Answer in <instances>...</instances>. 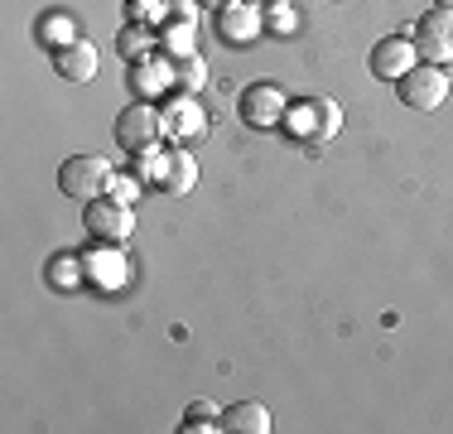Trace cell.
Segmentation results:
<instances>
[{
	"instance_id": "1",
	"label": "cell",
	"mask_w": 453,
	"mask_h": 434,
	"mask_svg": "<svg viewBox=\"0 0 453 434\" xmlns=\"http://www.w3.org/2000/svg\"><path fill=\"white\" fill-rule=\"evenodd\" d=\"M116 169L106 155H68L58 165V193H68L73 203H92L111 189Z\"/></svg>"
},
{
	"instance_id": "2",
	"label": "cell",
	"mask_w": 453,
	"mask_h": 434,
	"mask_svg": "<svg viewBox=\"0 0 453 434\" xmlns=\"http://www.w3.org/2000/svg\"><path fill=\"white\" fill-rule=\"evenodd\" d=\"M449 68H439V63H415V68L405 73V78H395V97H401V106L410 112H439L449 97Z\"/></svg>"
},
{
	"instance_id": "3",
	"label": "cell",
	"mask_w": 453,
	"mask_h": 434,
	"mask_svg": "<svg viewBox=\"0 0 453 434\" xmlns=\"http://www.w3.org/2000/svg\"><path fill=\"white\" fill-rule=\"evenodd\" d=\"M410 39H415V53L425 63H439V68H449L453 63V10H425V15L415 19V29H405Z\"/></svg>"
},
{
	"instance_id": "4",
	"label": "cell",
	"mask_w": 453,
	"mask_h": 434,
	"mask_svg": "<svg viewBox=\"0 0 453 434\" xmlns=\"http://www.w3.org/2000/svg\"><path fill=\"white\" fill-rule=\"evenodd\" d=\"M212 29H218L222 43L246 49V43H256V39L265 35V10L251 5V0H232V5L212 10Z\"/></svg>"
},
{
	"instance_id": "5",
	"label": "cell",
	"mask_w": 453,
	"mask_h": 434,
	"mask_svg": "<svg viewBox=\"0 0 453 434\" xmlns=\"http://www.w3.org/2000/svg\"><path fill=\"white\" fill-rule=\"evenodd\" d=\"M159 136H165V112H155V102H135L116 116V145L131 150V155L159 145Z\"/></svg>"
},
{
	"instance_id": "6",
	"label": "cell",
	"mask_w": 453,
	"mask_h": 434,
	"mask_svg": "<svg viewBox=\"0 0 453 434\" xmlns=\"http://www.w3.org/2000/svg\"><path fill=\"white\" fill-rule=\"evenodd\" d=\"M82 227L96 242H126L135 232V213H131V203H116L111 193H102V198L82 203Z\"/></svg>"
},
{
	"instance_id": "7",
	"label": "cell",
	"mask_w": 453,
	"mask_h": 434,
	"mask_svg": "<svg viewBox=\"0 0 453 434\" xmlns=\"http://www.w3.org/2000/svg\"><path fill=\"white\" fill-rule=\"evenodd\" d=\"M236 116H242L251 130H271V126H285L289 102H285V92H280L275 82H251L242 92V102H236Z\"/></svg>"
},
{
	"instance_id": "8",
	"label": "cell",
	"mask_w": 453,
	"mask_h": 434,
	"mask_svg": "<svg viewBox=\"0 0 453 434\" xmlns=\"http://www.w3.org/2000/svg\"><path fill=\"white\" fill-rule=\"evenodd\" d=\"M285 126H289V136H304V140H314V145H323L328 136H338V126H342V112H338V102H323V97H309V102H299L295 112L285 116Z\"/></svg>"
},
{
	"instance_id": "9",
	"label": "cell",
	"mask_w": 453,
	"mask_h": 434,
	"mask_svg": "<svg viewBox=\"0 0 453 434\" xmlns=\"http://www.w3.org/2000/svg\"><path fill=\"white\" fill-rule=\"evenodd\" d=\"M415 39L410 35H386V39H376V49H372V78H381V82H395V78H405L410 68H415Z\"/></svg>"
},
{
	"instance_id": "10",
	"label": "cell",
	"mask_w": 453,
	"mask_h": 434,
	"mask_svg": "<svg viewBox=\"0 0 453 434\" xmlns=\"http://www.w3.org/2000/svg\"><path fill=\"white\" fill-rule=\"evenodd\" d=\"M165 136H174L179 145H183V140H198V136H208V116H203V106L193 102L188 92H179L174 102L165 106Z\"/></svg>"
},
{
	"instance_id": "11",
	"label": "cell",
	"mask_w": 453,
	"mask_h": 434,
	"mask_svg": "<svg viewBox=\"0 0 453 434\" xmlns=\"http://www.w3.org/2000/svg\"><path fill=\"white\" fill-rule=\"evenodd\" d=\"M96 43L88 39H73V43H63V49H53V73L58 78H68V82H92L96 78Z\"/></svg>"
},
{
	"instance_id": "12",
	"label": "cell",
	"mask_w": 453,
	"mask_h": 434,
	"mask_svg": "<svg viewBox=\"0 0 453 434\" xmlns=\"http://www.w3.org/2000/svg\"><path fill=\"white\" fill-rule=\"evenodd\" d=\"M222 430L226 434H271V410L261 400H236L222 410Z\"/></svg>"
},
{
	"instance_id": "13",
	"label": "cell",
	"mask_w": 453,
	"mask_h": 434,
	"mask_svg": "<svg viewBox=\"0 0 453 434\" xmlns=\"http://www.w3.org/2000/svg\"><path fill=\"white\" fill-rule=\"evenodd\" d=\"M131 87L140 92V102H150L155 92L174 87V58H145V63H131Z\"/></svg>"
},
{
	"instance_id": "14",
	"label": "cell",
	"mask_w": 453,
	"mask_h": 434,
	"mask_svg": "<svg viewBox=\"0 0 453 434\" xmlns=\"http://www.w3.org/2000/svg\"><path fill=\"white\" fill-rule=\"evenodd\" d=\"M193 183H198V159L188 155V150H169V169H165V183H159V189L165 193H193Z\"/></svg>"
},
{
	"instance_id": "15",
	"label": "cell",
	"mask_w": 453,
	"mask_h": 434,
	"mask_svg": "<svg viewBox=\"0 0 453 434\" xmlns=\"http://www.w3.org/2000/svg\"><path fill=\"white\" fill-rule=\"evenodd\" d=\"M155 43H159L155 25H126L121 35H116V53H121L126 63H145L150 53H155Z\"/></svg>"
},
{
	"instance_id": "16",
	"label": "cell",
	"mask_w": 453,
	"mask_h": 434,
	"mask_svg": "<svg viewBox=\"0 0 453 434\" xmlns=\"http://www.w3.org/2000/svg\"><path fill=\"white\" fill-rule=\"evenodd\" d=\"M159 49H165V58H188L193 53V19H165Z\"/></svg>"
},
{
	"instance_id": "17",
	"label": "cell",
	"mask_w": 453,
	"mask_h": 434,
	"mask_svg": "<svg viewBox=\"0 0 453 434\" xmlns=\"http://www.w3.org/2000/svg\"><path fill=\"white\" fill-rule=\"evenodd\" d=\"M183 434H208V430H222V410L212 406V400H193L188 410H183Z\"/></svg>"
},
{
	"instance_id": "18",
	"label": "cell",
	"mask_w": 453,
	"mask_h": 434,
	"mask_svg": "<svg viewBox=\"0 0 453 434\" xmlns=\"http://www.w3.org/2000/svg\"><path fill=\"white\" fill-rule=\"evenodd\" d=\"M88 270H92V280H96V285H106V290H116V285H121V280H126V260L121 256H88Z\"/></svg>"
},
{
	"instance_id": "19",
	"label": "cell",
	"mask_w": 453,
	"mask_h": 434,
	"mask_svg": "<svg viewBox=\"0 0 453 434\" xmlns=\"http://www.w3.org/2000/svg\"><path fill=\"white\" fill-rule=\"evenodd\" d=\"M73 39H78V29H73L68 15H44L39 19V43H44V49H63V43H73Z\"/></svg>"
},
{
	"instance_id": "20",
	"label": "cell",
	"mask_w": 453,
	"mask_h": 434,
	"mask_svg": "<svg viewBox=\"0 0 453 434\" xmlns=\"http://www.w3.org/2000/svg\"><path fill=\"white\" fill-rule=\"evenodd\" d=\"M203 82H208V68H203L198 53H188V58H174V87H179V92H198Z\"/></svg>"
},
{
	"instance_id": "21",
	"label": "cell",
	"mask_w": 453,
	"mask_h": 434,
	"mask_svg": "<svg viewBox=\"0 0 453 434\" xmlns=\"http://www.w3.org/2000/svg\"><path fill=\"white\" fill-rule=\"evenodd\" d=\"M165 169H169V155L159 145H150V150H140V155H135V179L165 183Z\"/></svg>"
},
{
	"instance_id": "22",
	"label": "cell",
	"mask_w": 453,
	"mask_h": 434,
	"mask_svg": "<svg viewBox=\"0 0 453 434\" xmlns=\"http://www.w3.org/2000/svg\"><path fill=\"white\" fill-rule=\"evenodd\" d=\"M82 266H88V260H78V256H53V260H49V285H53V290L78 285V280H82L78 270H82Z\"/></svg>"
},
{
	"instance_id": "23",
	"label": "cell",
	"mask_w": 453,
	"mask_h": 434,
	"mask_svg": "<svg viewBox=\"0 0 453 434\" xmlns=\"http://www.w3.org/2000/svg\"><path fill=\"white\" fill-rule=\"evenodd\" d=\"M126 25H155V19H169V5L165 0H126Z\"/></svg>"
},
{
	"instance_id": "24",
	"label": "cell",
	"mask_w": 453,
	"mask_h": 434,
	"mask_svg": "<svg viewBox=\"0 0 453 434\" xmlns=\"http://www.w3.org/2000/svg\"><path fill=\"white\" fill-rule=\"evenodd\" d=\"M140 183H145V179H111V189H106V193H111L116 203H135L140 198Z\"/></svg>"
},
{
	"instance_id": "25",
	"label": "cell",
	"mask_w": 453,
	"mask_h": 434,
	"mask_svg": "<svg viewBox=\"0 0 453 434\" xmlns=\"http://www.w3.org/2000/svg\"><path fill=\"white\" fill-rule=\"evenodd\" d=\"M265 29H275V35H289V29H295V15H289V5H285V10H271V15H265Z\"/></svg>"
},
{
	"instance_id": "26",
	"label": "cell",
	"mask_w": 453,
	"mask_h": 434,
	"mask_svg": "<svg viewBox=\"0 0 453 434\" xmlns=\"http://www.w3.org/2000/svg\"><path fill=\"white\" fill-rule=\"evenodd\" d=\"M251 5H261V10H265V15H271V10H285V5H289V0H251Z\"/></svg>"
},
{
	"instance_id": "27",
	"label": "cell",
	"mask_w": 453,
	"mask_h": 434,
	"mask_svg": "<svg viewBox=\"0 0 453 434\" xmlns=\"http://www.w3.org/2000/svg\"><path fill=\"white\" fill-rule=\"evenodd\" d=\"M198 5H208V10H222V5H232V0H198Z\"/></svg>"
},
{
	"instance_id": "28",
	"label": "cell",
	"mask_w": 453,
	"mask_h": 434,
	"mask_svg": "<svg viewBox=\"0 0 453 434\" xmlns=\"http://www.w3.org/2000/svg\"><path fill=\"white\" fill-rule=\"evenodd\" d=\"M434 5H439V10H453V0H434Z\"/></svg>"
}]
</instances>
